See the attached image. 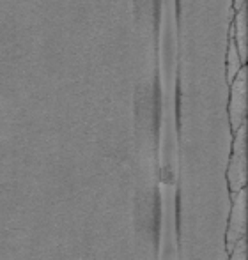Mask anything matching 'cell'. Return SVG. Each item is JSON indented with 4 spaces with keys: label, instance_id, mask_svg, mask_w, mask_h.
<instances>
[{
    "label": "cell",
    "instance_id": "obj_1",
    "mask_svg": "<svg viewBox=\"0 0 248 260\" xmlns=\"http://www.w3.org/2000/svg\"><path fill=\"white\" fill-rule=\"evenodd\" d=\"M229 188L232 193H238L243 189L246 182V127L245 124L236 129V140H234V151H232L231 165L227 172Z\"/></svg>",
    "mask_w": 248,
    "mask_h": 260
},
{
    "label": "cell",
    "instance_id": "obj_2",
    "mask_svg": "<svg viewBox=\"0 0 248 260\" xmlns=\"http://www.w3.org/2000/svg\"><path fill=\"white\" fill-rule=\"evenodd\" d=\"M246 110V69H239V73L231 82V103H229V117H231L232 129H238L245 122Z\"/></svg>",
    "mask_w": 248,
    "mask_h": 260
},
{
    "label": "cell",
    "instance_id": "obj_3",
    "mask_svg": "<svg viewBox=\"0 0 248 260\" xmlns=\"http://www.w3.org/2000/svg\"><path fill=\"white\" fill-rule=\"evenodd\" d=\"M246 193L243 189H239L236 193L234 206L231 211V218H229V229H227V251L231 253L234 250L236 243H238L241 237H245L246 232Z\"/></svg>",
    "mask_w": 248,
    "mask_h": 260
},
{
    "label": "cell",
    "instance_id": "obj_4",
    "mask_svg": "<svg viewBox=\"0 0 248 260\" xmlns=\"http://www.w3.org/2000/svg\"><path fill=\"white\" fill-rule=\"evenodd\" d=\"M245 7H239L236 11V21L232 32H234V43L238 46V53L241 57V62L246 60V16Z\"/></svg>",
    "mask_w": 248,
    "mask_h": 260
},
{
    "label": "cell",
    "instance_id": "obj_5",
    "mask_svg": "<svg viewBox=\"0 0 248 260\" xmlns=\"http://www.w3.org/2000/svg\"><path fill=\"white\" fill-rule=\"evenodd\" d=\"M241 69V57L238 53V46L234 43V32L231 28V39H229V52H227V80L229 83L234 80V76Z\"/></svg>",
    "mask_w": 248,
    "mask_h": 260
},
{
    "label": "cell",
    "instance_id": "obj_6",
    "mask_svg": "<svg viewBox=\"0 0 248 260\" xmlns=\"http://www.w3.org/2000/svg\"><path fill=\"white\" fill-rule=\"evenodd\" d=\"M231 260H246V244H245V237L236 243L234 250L231 251Z\"/></svg>",
    "mask_w": 248,
    "mask_h": 260
},
{
    "label": "cell",
    "instance_id": "obj_7",
    "mask_svg": "<svg viewBox=\"0 0 248 260\" xmlns=\"http://www.w3.org/2000/svg\"><path fill=\"white\" fill-rule=\"evenodd\" d=\"M243 2H245V0H234V6H236V11L239 9V7H243Z\"/></svg>",
    "mask_w": 248,
    "mask_h": 260
}]
</instances>
